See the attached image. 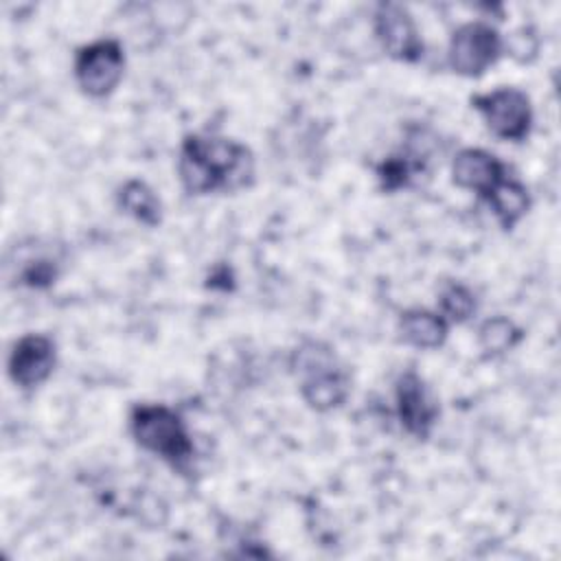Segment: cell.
<instances>
[{"mask_svg": "<svg viewBox=\"0 0 561 561\" xmlns=\"http://www.w3.org/2000/svg\"><path fill=\"white\" fill-rule=\"evenodd\" d=\"M482 199L504 230H513L533 206L528 186L515 175H504Z\"/></svg>", "mask_w": 561, "mask_h": 561, "instance_id": "12", "label": "cell"}, {"mask_svg": "<svg viewBox=\"0 0 561 561\" xmlns=\"http://www.w3.org/2000/svg\"><path fill=\"white\" fill-rule=\"evenodd\" d=\"M72 75L90 99L110 96L125 75V48L116 37H99L77 48Z\"/></svg>", "mask_w": 561, "mask_h": 561, "instance_id": "5", "label": "cell"}, {"mask_svg": "<svg viewBox=\"0 0 561 561\" xmlns=\"http://www.w3.org/2000/svg\"><path fill=\"white\" fill-rule=\"evenodd\" d=\"M116 206L127 217H131L134 221L147 228H156L162 224V202L145 180H138V178L125 180L116 188Z\"/></svg>", "mask_w": 561, "mask_h": 561, "instance_id": "13", "label": "cell"}, {"mask_svg": "<svg viewBox=\"0 0 561 561\" xmlns=\"http://www.w3.org/2000/svg\"><path fill=\"white\" fill-rule=\"evenodd\" d=\"M508 167L482 147H462L451 160V180L456 186L476 193L480 199L504 178Z\"/></svg>", "mask_w": 561, "mask_h": 561, "instance_id": "10", "label": "cell"}, {"mask_svg": "<svg viewBox=\"0 0 561 561\" xmlns=\"http://www.w3.org/2000/svg\"><path fill=\"white\" fill-rule=\"evenodd\" d=\"M471 107L482 116L486 129L506 142H524L535 123L530 96L515 85H500L489 92L473 94Z\"/></svg>", "mask_w": 561, "mask_h": 561, "instance_id": "3", "label": "cell"}, {"mask_svg": "<svg viewBox=\"0 0 561 561\" xmlns=\"http://www.w3.org/2000/svg\"><path fill=\"white\" fill-rule=\"evenodd\" d=\"M524 340L522 327L506 316H491L478 327V346L486 357H500Z\"/></svg>", "mask_w": 561, "mask_h": 561, "instance_id": "15", "label": "cell"}, {"mask_svg": "<svg viewBox=\"0 0 561 561\" xmlns=\"http://www.w3.org/2000/svg\"><path fill=\"white\" fill-rule=\"evenodd\" d=\"M394 408H397L401 427L419 440H425L432 434V430L440 416L438 399L434 397L432 388L425 383V379L414 368H405L397 377Z\"/></svg>", "mask_w": 561, "mask_h": 561, "instance_id": "7", "label": "cell"}, {"mask_svg": "<svg viewBox=\"0 0 561 561\" xmlns=\"http://www.w3.org/2000/svg\"><path fill=\"white\" fill-rule=\"evenodd\" d=\"M373 31L381 50L403 64H416L423 59L425 44L414 15L405 4L379 2L373 13Z\"/></svg>", "mask_w": 561, "mask_h": 561, "instance_id": "6", "label": "cell"}, {"mask_svg": "<svg viewBox=\"0 0 561 561\" xmlns=\"http://www.w3.org/2000/svg\"><path fill=\"white\" fill-rule=\"evenodd\" d=\"M134 443L184 471L195 454L193 436L178 410L167 403H134L127 416Z\"/></svg>", "mask_w": 561, "mask_h": 561, "instance_id": "2", "label": "cell"}, {"mask_svg": "<svg viewBox=\"0 0 561 561\" xmlns=\"http://www.w3.org/2000/svg\"><path fill=\"white\" fill-rule=\"evenodd\" d=\"M502 42H504V55H508L517 64H533L541 48L539 33L528 24L517 26L511 35L502 37Z\"/></svg>", "mask_w": 561, "mask_h": 561, "instance_id": "18", "label": "cell"}, {"mask_svg": "<svg viewBox=\"0 0 561 561\" xmlns=\"http://www.w3.org/2000/svg\"><path fill=\"white\" fill-rule=\"evenodd\" d=\"M430 164L410 156L408 151H397L386 156L377 167H375V178L377 184L383 193H397L401 188H408L414 184L416 178L427 175Z\"/></svg>", "mask_w": 561, "mask_h": 561, "instance_id": "14", "label": "cell"}, {"mask_svg": "<svg viewBox=\"0 0 561 561\" xmlns=\"http://www.w3.org/2000/svg\"><path fill=\"white\" fill-rule=\"evenodd\" d=\"M478 311L476 291L465 283H447L438 294V313L449 324H465Z\"/></svg>", "mask_w": 561, "mask_h": 561, "instance_id": "16", "label": "cell"}, {"mask_svg": "<svg viewBox=\"0 0 561 561\" xmlns=\"http://www.w3.org/2000/svg\"><path fill=\"white\" fill-rule=\"evenodd\" d=\"M254 153L248 145L215 136L186 134L178 153V175L188 195L234 193L254 184Z\"/></svg>", "mask_w": 561, "mask_h": 561, "instance_id": "1", "label": "cell"}, {"mask_svg": "<svg viewBox=\"0 0 561 561\" xmlns=\"http://www.w3.org/2000/svg\"><path fill=\"white\" fill-rule=\"evenodd\" d=\"M296 375L300 377L302 401L316 412H331L351 394V375L337 357L307 366Z\"/></svg>", "mask_w": 561, "mask_h": 561, "instance_id": "9", "label": "cell"}, {"mask_svg": "<svg viewBox=\"0 0 561 561\" xmlns=\"http://www.w3.org/2000/svg\"><path fill=\"white\" fill-rule=\"evenodd\" d=\"M59 276V261L50 254L44 252H28L26 256L20 259L18 265V285L31 287V289H48L50 285H55Z\"/></svg>", "mask_w": 561, "mask_h": 561, "instance_id": "17", "label": "cell"}, {"mask_svg": "<svg viewBox=\"0 0 561 561\" xmlns=\"http://www.w3.org/2000/svg\"><path fill=\"white\" fill-rule=\"evenodd\" d=\"M502 33L484 20H469L454 28L447 44V66L451 72L478 79L504 55Z\"/></svg>", "mask_w": 561, "mask_h": 561, "instance_id": "4", "label": "cell"}, {"mask_svg": "<svg viewBox=\"0 0 561 561\" xmlns=\"http://www.w3.org/2000/svg\"><path fill=\"white\" fill-rule=\"evenodd\" d=\"M449 327L438 311L425 307H412L399 316L401 340L421 351L440 348L449 335Z\"/></svg>", "mask_w": 561, "mask_h": 561, "instance_id": "11", "label": "cell"}, {"mask_svg": "<svg viewBox=\"0 0 561 561\" xmlns=\"http://www.w3.org/2000/svg\"><path fill=\"white\" fill-rule=\"evenodd\" d=\"M57 344L46 333H26L18 337L9 351L7 373L22 390L42 386L55 370Z\"/></svg>", "mask_w": 561, "mask_h": 561, "instance_id": "8", "label": "cell"}]
</instances>
